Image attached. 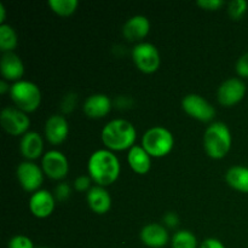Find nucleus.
<instances>
[{
    "instance_id": "32",
    "label": "nucleus",
    "mask_w": 248,
    "mask_h": 248,
    "mask_svg": "<svg viewBox=\"0 0 248 248\" xmlns=\"http://www.w3.org/2000/svg\"><path fill=\"white\" fill-rule=\"evenodd\" d=\"M199 248H227V247H225L224 245H223V242H220L219 240L212 239V237H211V239L205 240Z\"/></svg>"
},
{
    "instance_id": "34",
    "label": "nucleus",
    "mask_w": 248,
    "mask_h": 248,
    "mask_svg": "<svg viewBox=\"0 0 248 248\" xmlns=\"http://www.w3.org/2000/svg\"><path fill=\"white\" fill-rule=\"evenodd\" d=\"M5 21V7L4 5L0 4V23L4 24L2 22Z\"/></svg>"
},
{
    "instance_id": "4",
    "label": "nucleus",
    "mask_w": 248,
    "mask_h": 248,
    "mask_svg": "<svg viewBox=\"0 0 248 248\" xmlns=\"http://www.w3.org/2000/svg\"><path fill=\"white\" fill-rule=\"evenodd\" d=\"M10 96L15 106L24 113L35 111L41 103L40 89L34 82L26 80L15 82L10 90Z\"/></svg>"
},
{
    "instance_id": "7",
    "label": "nucleus",
    "mask_w": 248,
    "mask_h": 248,
    "mask_svg": "<svg viewBox=\"0 0 248 248\" xmlns=\"http://www.w3.org/2000/svg\"><path fill=\"white\" fill-rule=\"evenodd\" d=\"M0 123L2 128L11 136H24L31 126V120L27 116V113L14 107H6L2 109Z\"/></svg>"
},
{
    "instance_id": "33",
    "label": "nucleus",
    "mask_w": 248,
    "mask_h": 248,
    "mask_svg": "<svg viewBox=\"0 0 248 248\" xmlns=\"http://www.w3.org/2000/svg\"><path fill=\"white\" fill-rule=\"evenodd\" d=\"M10 90H11V87H10L9 85H7V82L5 81V80H2V81L0 82V93L5 94L7 91L10 92Z\"/></svg>"
},
{
    "instance_id": "3",
    "label": "nucleus",
    "mask_w": 248,
    "mask_h": 248,
    "mask_svg": "<svg viewBox=\"0 0 248 248\" xmlns=\"http://www.w3.org/2000/svg\"><path fill=\"white\" fill-rule=\"evenodd\" d=\"M232 133L223 123H213L203 135V148L206 154L216 160L223 159L232 148Z\"/></svg>"
},
{
    "instance_id": "5",
    "label": "nucleus",
    "mask_w": 248,
    "mask_h": 248,
    "mask_svg": "<svg viewBox=\"0 0 248 248\" xmlns=\"http://www.w3.org/2000/svg\"><path fill=\"white\" fill-rule=\"evenodd\" d=\"M174 145V138L167 128L155 126L143 135L142 147L153 157H164L171 153Z\"/></svg>"
},
{
    "instance_id": "14",
    "label": "nucleus",
    "mask_w": 248,
    "mask_h": 248,
    "mask_svg": "<svg viewBox=\"0 0 248 248\" xmlns=\"http://www.w3.org/2000/svg\"><path fill=\"white\" fill-rule=\"evenodd\" d=\"M140 240L145 246L150 248H162L169 242V232L162 225L152 223L142 229Z\"/></svg>"
},
{
    "instance_id": "27",
    "label": "nucleus",
    "mask_w": 248,
    "mask_h": 248,
    "mask_svg": "<svg viewBox=\"0 0 248 248\" xmlns=\"http://www.w3.org/2000/svg\"><path fill=\"white\" fill-rule=\"evenodd\" d=\"M198 5L201 9H205L207 11H217L224 5V1L223 0H199Z\"/></svg>"
},
{
    "instance_id": "9",
    "label": "nucleus",
    "mask_w": 248,
    "mask_h": 248,
    "mask_svg": "<svg viewBox=\"0 0 248 248\" xmlns=\"http://www.w3.org/2000/svg\"><path fill=\"white\" fill-rule=\"evenodd\" d=\"M16 174L21 186L28 193H35L43 184V171L34 162L26 161L19 164L17 167Z\"/></svg>"
},
{
    "instance_id": "20",
    "label": "nucleus",
    "mask_w": 248,
    "mask_h": 248,
    "mask_svg": "<svg viewBox=\"0 0 248 248\" xmlns=\"http://www.w3.org/2000/svg\"><path fill=\"white\" fill-rule=\"evenodd\" d=\"M127 161L131 169L138 174H145L149 172L152 166V160L150 155L145 152L142 145H133L128 150Z\"/></svg>"
},
{
    "instance_id": "8",
    "label": "nucleus",
    "mask_w": 248,
    "mask_h": 248,
    "mask_svg": "<svg viewBox=\"0 0 248 248\" xmlns=\"http://www.w3.org/2000/svg\"><path fill=\"white\" fill-rule=\"evenodd\" d=\"M182 107L188 115L202 123L212 121L216 115V109L213 108L212 104L208 103L203 97L195 93L184 97L182 101Z\"/></svg>"
},
{
    "instance_id": "2",
    "label": "nucleus",
    "mask_w": 248,
    "mask_h": 248,
    "mask_svg": "<svg viewBox=\"0 0 248 248\" xmlns=\"http://www.w3.org/2000/svg\"><path fill=\"white\" fill-rule=\"evenodd\" d=\"M102 142L108 149L121 152L135 145L137 132L130 121L116 119L107 124L102 130Z\"/></svg>"
},
{
    "instance_id": "31",
    "label": "nucleus",
    "mask_w": 248,
    "mask_h": 248,
    "mask_svg": "<svg viewBox=\"0 0 248 248\" xmlns=\"http://www.w3.org/2000/svg\"><path fill=\"white\" fill-rule=\"evenodd\" d=\"M164 222H165V224L167 225V227L174 228V227H177V225H178L179 218H178V216L176 215V213L169 212V213H166V215L164 216Z\"/></svg>"
},
{
    "instance_id": "30",
    "label": "nucleus",
    "mask_w": 248,
    "mask_h": 248,
    "mask_svg": "<svg viewBox=\"0 0 248 248\" xmlns=\"http://www.w3.org/2000/svg\"><path fill=\"white\" fill-rule=\"evenodd\" d=\"M70 193H72V190H70V186H68L67 183L60 184V186L56 188V198L61 201H63V200H65V199L69 198Z\"/></svg>"
},
{
    "instance_id": "28",
    "label": "nucleus",
    "mask_w": 248,
    "mask_h": 248,
    "mask_svg": "<svg viewBox=\"0 0 248 248\" xmlns=\"http://www.w3.org/2000/svg\"><path fill=\"white\" fill-rule=\"evenodd\" d=\"M236 72L239 77L248 78V52L242 55L236 63Z\"/></svg>"
},
{
    "instance_id": "25",
    "label": "nucleus",
    "mask_w": 248,
    "mask_h": 248,
    "mask_svg": "<svg viewBox=\"0 0 248 248\" xmlns=\"http://www.w3.org/2000/svg\"><path fill=\"white\" fill-rule=\"evenodd\" d=\"M248 4L245 0H234V1L229 2V7H228V14H229L230 18L234 21H239L245 14L247 12Z\"/></svg>"
},
{
    "instance_id": "18",
    "label": "nucleus",
    "mask_w": 248,
    "mask_h": 248,
    "mask_svg": "<svg viewBox=\"0 0 248 248\" xmlns=\"http://www.w3.org/2000/svg\"><path fill=\"white\" fill-rule=\"evenodd\" d=\"M86 199L90 208L97 215H104L110 210L111 198L104 186H92L87 193Z\"/></svg>"
},
{
    "instance_id": "12",
    "label": "nucleus",
    "mask_w": 248,
    "mask_h": 248,
    "mask_svg": "<svg viewBox=\"0 0 248 248\" xmlns=\"http://www.w3.org/2000/svg\"><path fill=\"white\" fill-rule=\"evenodd\" d=\"M29 210L36 218H46L55 210V198L47 190H38L29 199Z\"/></svg>"
},
{
    "instance_id": "11",
    "label": "nucleus",
    "mask_w": 248,
    "mask_h": 248,
    "mask_svg": "<svg viewBox=\"0 0 248 248\" xmlns=\"http://www.w3.org/2000/svg\"><path fill=\"white\" fill-rule=\"evenodd\" d=\"M41 165H43L44 173L55 181L65 178L69 171L67 157L58 150H50L46 153L44 155Z\"/></svg>"
},
{
    "instance_id": "10",
    "label": "nucleus",
    "mask_w": 248,
    "mask_h": 248,
    "mask_svg": "<svg viewBox=\"0 0 248 248\" xmlns=\"http://www.w3.org/2000/svg\"><path fill=\"white\" fill-rule=\"evenodd\" d=\"M245 94H246V85L237 78L225 80L217 92L218 102L224 107L235 106L244 99Z\"/></svg>"
},
{
    "instance_id": "6",
    "label": "nucleus",
    "mask_w": 248,
    "mask_h": 248,
    "mask_svg": "<svg viewBox=\"0 0 248 248\" xmlns=\"http://www.w3.org/2000/svg\"><path fill=\"white\" fill-rule=\"evenodd\" d=\"M132 58L140 72L152 74L160 67V53L150 43H140L132 50Z\"/></svg>"
},
{
    "instance_id": "29",
    "label": "nucleus",
    "mask_w": 248,
    "mask_h": 248,
    "mask_svg": "<svg viewBox=\"0 0 248 248\" xmlns=\"http://www.w3.org/2000/svg\"><path fill=\"white\" fill-rule=\"evenodd\" d=\"M90 184H91V178L86 176H80L75 179L74 186L78 191H86L90 188Z\"/></svg>"
},
{
    "instance_id": "26",
    "label": "nucleus",
    "mask_w": 248,
    "mask_h": 248,
    "mask_svg": "<svg viewBox=\"0 0 248 248\" xmlns=\"http://www.w3.org/2000/svg\"><path fill=\"white\" fill-rule=\"evenodd\" d=\"M9 248H34V246L29 237L23 236V235H17L9 241Z\"/></svg>"
},
{
    "instance_id": "23",
    "label": "nucleus",
    "mask_w": 248,
    "mask_h": 248,
    "mask_svg": "<svg viewBox=\"0 0 248 248\" xmlns=\"http://www.w3.org/2000/svg\"><path fill=\"white\" fill-rule=\"evenodd\" d=\"M172 248H198V240L189 230H179L172 237Z\"/></svg>"
},
{
    "instance_id": "35",
    "label": "nucleus",
    "mask_w": 248,
    "mask_h": 248,
    "mask_svg": "<svg viewBox=\"0 0 248 248\" xmlns=\"http://www.w3.org/2000/svg\"><path fill=\"white\" fill-rule=\"evenodd\" d=\"M39 248H47V247H39Z\"/></svg>"
},
{
    "instance_id": "21",
    "label": "nucleus",
    "mask_w": 248,
    "mask_h": 248,
    "mask_svg": "<svg viewBox=\"0 0 248 248\" xmlns=\"http://www.w3.org/2000/svg\"><path fill=\"white\" fill-rule=\"evenodd\" d=\"M225 181L232 189L248 193V167L232 166L225 174Z\"/></svg>"
},
{
    "instance_id": "1",
    "label": "nucleus",
    "mask_w": 248,
    "mask_h": 248,
    "mask_svg": "<svg viewBox=\"0 0 248 248\" xmlns=\"http://www.w3.org/2000/svg\"><path fill=\"white\" fill-rule=\"evenodd\" d=\"M90 178L99 186L113 184L120 174V161L108 149H99L90 156L87 164Z\"/></svg>"
},
{
    "instance_id": "16",
    "label": "nucleus",
    "mask_w": 248,
    "mask_h": 248,
    "mask_svg": "<svg viewBox=\"0 0 248 248\" xmlns=\"http://www.w3.org/2000/svg\"><path fill=\"white\" fill-rule=\"evenodd\" d=\"M1 75L10 81H19L24 73V65L21 58L14 52L4 53L0 62Z\"/></svg>"
},
{
    "instance_id": "13",
    "label": "nucleus",
    "mask_w": 248,
    "mask_h": 248,
    "mask_svg": "<svg viewBox=\"0 0 248 248\" xmlns=\"http://www.w3.org/2000/svg\"><path fill=\"white\" fill-rule=\"evenodd\" d=\"M68 132H69V126H68L67 120L64 116L52 115L47 119L45 124V136L46 140L51 144H61L67 138Z\"/></svg>"
},
{
    "instance_id": "22",
    "label": "nucleus",
    "mask_w": 248,
    "mask_h": 248,
    "mask_svg": "<svg viewBox=\"0 0 248 248\" xmlns=\"http://www.w3.org/2000/svg\"><path fill=\"white\" fill-rule=\"evenodd\" d=\"M17 46V34L9 24H0V50L2 52H12Z\"/></svg>"
},
{
    "instance_id": "19",
    "label": "nucleus",
    "mask_w": 248,
    "mask_h": 248,
    "mask_svg": "<svg viewBox=\"0 0 248 248\" xmlns=\"http://www.w3.org/2000/svg\"><path fill=\"white\" fill-rule=\"evenodd\" d=\"M43 138L39 133L29 131L26 135L22 136L21 143H19V150H21V154L29 161L38 159L41 153H43Z\"/></svg>"
},
{
    "instance_id": "24",
    "label": "nucleus",
    "mask_w": 248,
    "mask_h": 248,
    "mask_svg": "<svg viewBox=\"0 0 248 248\" xmlns=\"http://www.w3.org/2000/svg\"><path fill=\"white\" fill-rule=\"evenodd\" d=\"M48 5L55 14L60 16H70L79 6V2L77 0H50Z\"/></svg>"
},
{
    "instance_id": "15",
    "label": "nucleus",
    "mask_w": 248,
    "mask_h": 248,
    "mask_svg": "<svg viewBox=\"0 0 248 248\" xmlns=\"http://www.w3.org/2000/svg\"><path fill=\"white\" fill-rule=\"evenodd\" d=\"M150 31V23L147 17L133 16L124 24L123 34L130 41H138L144 39Z\"/></svg>"
},
{
    "instance_id": "17",
    "label": "nucleus",
    "mask_w": 248,
    "mask_h": 248,
    "mask_svg": "<svg viewBox=\"0 0 248 248\" xmlns=\"http://www.w3.org/2000/svg\"><path fill=\"white\" fill-rule=\"evenodd\" d=\"M111 102L106 94H92L84 104V113L91 119L104 118L110 111Z\"/></svg>"
}]
</instances>
